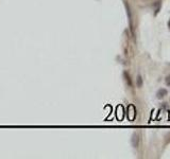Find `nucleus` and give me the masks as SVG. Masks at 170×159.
I'll return each mask as SVG.
<instances>
[{
  "label": "nucleus",
  "mask_w": 170,
  "mask_h": 159,
  "mask_svg": "<svg viewBox=\"0 0 170 159\" xmlns=\"http://www.w3.org/2000/svg\"><path fill=\"white\" fill-rule=\"evenodd\" d=\"M166 94H167V91H166V89H161V90H158V92H157V98H158V99H161V98L165 97Z\"/></svg>",
  "instance_id": "nucleus-1"
},
{
  "label": "nucleus",
  "mask_w": 170,
  "mask_h": 159,
  "mask_svg": "<svg viewBox=\"0 0 170 159\" xmlns=\"http://www.w3.org/2000/svg\"><path fill=\"white\" fill-rule=\"evenodd\" d=\"M166 84H167L168 86H170V74L166 78Z\"/></svg>",
  "instance_id": "nucleus-2"
}]
</instances>
